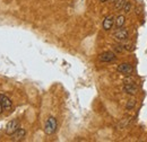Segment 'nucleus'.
<instances>
[{
    "mask_svg": "<svg viewBox=\"0 0 147 142\" xmlns=\"http://www.w3.org/2000/svg\"><path fill=\"white\" fill-rule=\"evenodd\" d=\"M98 60L101 62H112L115 60V54L113 53L112 51H107L103 52L98 55Z\"/></svg>",
    "mask_w": 147,
    "mask_h": 142,
    "instance_id": "nucleus-4",
    "label": "nucleus"
},
{
    "mask_svg": "<svg viewBox=\"0 0 147 142\" xmlns=\"http://www.w3.org/2000/svg\"><path fill=\"white\" fill-rule=\"evenodd\" d=\"M125 2H126V0H115V5H114V7H115V9L117 10H119V9H121L122 7H123V5H125Z\"/></svg>",
    "mask_w": 147,
    "mask_h": 142,
    "instance_id": "nucleus-11",
    "label": "nucleus"
},
{
    "mask_svg": "<svg viewBox=\"0 0 147 142\" xmlns=\"http://www.w3.org/2000/svg\"><path fill=\"white\" fill-rule=\"evenodd\" d=\"M57 127H58L57 120H55L53 116H50L47 120L45 124H44V132H45V134L51 135V134H53L55 131H57Z\"/></svg>",
    "mask_w": 147,
    "mask_h": 142,
    "instance_id": "nucleus-1",
    "label": "nucleus"
},
{
    "mask_svg": "<svg viewBox=\"0 0 147 142\" xmlns=\"http://www.w3.org/2000/svg\"><path fill=\"white\" fill-rule=\"evenodd\" d=\"M132 66L130 63H121L118 66V71L122 74H126V76H130L132 73Z\"/></svg>",
    "mask_w": 147,
    "mask_h": 142,
    "instance_id": "nucleus-6",
    "label": "nucleus"
},
{
    "mask_svg": "<svg viewBox=\"0 0 147 142\" xmlns=\"http://www.w3.org/2000/svg\"><path fill=\"white\" fill-rule=\"evenodd\" d=\"M135 105H136V100H135V99H134V100L131 99V100H129L128 105H127V108H128V109H131L132 107H135Z\"/></svg>",
    "mask_w": 147,
    "mask_h": 142,
    "instance_id": "nucleus-13",
    "label": "nucleus"
},
{
    "mask_svg": "<svg viewBox=\"0 0 147 142\" xmlns=\"http://www.w3.org/2000/svg\"><path fill=\"white\" fill-rule=\"evenodd\" d=\"M125 23H126V17H125V15H119L118 17L115 18V20H114V24H115V26H117L118 28L122 27V26L125 25Z\"/></svg>",
    "mask_w": 147,
    "mask_h": 142,
    "instance_id": "nucleus-10",
    "label": "nucleus"
},
{
    "mask_svg": "<svg viewBox=\"0 0 147 142\" xmlns=\"http://www.w3.org/2000/svg\"><path fill=\"white\" fill-rule=\"evenodd\" d=\"M114 37L120 40V41H126L128 40L129 37V32L127 28H123V27H120L118 28V31L114 33Z\"/></svg>",
    "mask_w": 147,
    "mask_h": 142,
    "instance_id": "nucleus-5",
    "label": "nucleus"
},
{
    "mask_svg": "<svg viewBox=\"0 0 147 142\" xmlns=\"http://www.w3.org/2000/svg\"><path fill=\"white\" fill-rule=\"evenodd\" d=\"M123 90H125L127 94L134 95V94H136V92H137V87H136L135 85H132V84H127V85H125Z\"/></svg>",
    "mask_w": 147,
    "mask_h": 142,
    "instance_id": "nucleus-9",
    "label": "nucleus"
},
{
    "mask_svg": "<svg viewBox=\"0 0 147 142\" xmlns=\"http://www.w3.org/2000/svg\"><path fill=\"white\" fill-rule=\"evenodd\" d=\"M2 111H3V107H2V105H1V103H0V114L2 113Z\"/></svg>",
    "mask_w": 147,
    "mask_h": 142,
    "instance_id": "nucleus-14",
    "label": "nucleus"
},
{
    "mask_svg": "<svg viewBox=\"0 0 147 142\" xmlns=\"http://www.w3.org/2000/svg\"><path fill=\"white\" fill-rule=\"evenodd\" d=\"M122 9H123V11L127 14L130 11V9H131V2H129V1H126L125 2V5H123V7H122Z\"/></svg>",
    "mask_w": 147,
    "mask_h": 142,
    "instance_id": "nucleus-12",
    "label": "nucleus"
},
{
    "mask_svg": "<svg viewBox=\"0 0 147 142\" xmlns=\"http://www.w3.org/2000/svg\"><path fill=\"white\" fill-rule=\"evenodd\" d=\"M19 129V122L18 120H13L10 122H8L6 125V129H5V132L7 135H13L17 130Z\"/></svg>",
    "mask_w": 147,
    "mask_h": 142,
    "instance_id": "nucleus-2",
    "label": "nucleus"
},
{
    "mask_svg": "<svg viewBox=\"0 0 147 142\" xmlns=\"http://www.w3.org/2000/svg\"><path fill=\"white\" fill-rule=\"evenodd\" d=\"M25 135H26L25 129H20V127H19L18 130H17L11 137H13V140H14V141H20V140H23V139L25 138Z\"/></svg>",
    "mask_w": 147,
    "mask_h": 142,
    "instance_id": "nucleus-8",
    "label": "nucleus"
},
{
    "mask_svg": "<svg viewBox=\"0 0 147 142\" xmlns=\"http://www.w3.org/2000/svg\"><path fill=\"white\" fill-rule=\"evenodd\" d=\"M111 1H112V2H115V0H111Z\"/></svg>",
    "mask_w": 147,
    "mask_h": 142,
    "instance_id": "nucleus-16",
    "label": "nucleus"
},
{
    "mask_svg": "<svg viewBox=\"0 0 147 142\" xmlns=\"http://www.w3.org/2000/svg\"><path fill=\"white\" fill-rule=\"evenodd\" d=\"M0 103L3 107V109H6V111H11L13 109V102L5 94H0Z\"/></svg>",
    "mask_w": 147,
    "mask_h": 142,
    "instance_id": "nucleus-3",
    "label": "nucleus"
},
{
    "mask_svg": "<svg viewBox=\"0 0 147 142\" xmlns=\"http://www.w3.org/2000/svg\"><path fill=\"white\" fill-rule=\"evenodd\" d=\"M113 25H114V17L112 15L104 18V20H103V29L104 31H110L113 27Z\"/></svg>",
    "mask_w": 147,
    "mask_h": 142,
    "instance_id": "nucleus-7",
    "label": "nucleus"
},
{
    "mask_svg": "<svg viewBox=\"0 0 147 142\" xmlns=\"http://www.w3.org/2000/svg\"><path fill=\"white\" fill-rule=\"evenodd\" d=\"M100 1H101V2H107L108 0H100Z\"/></svg>",
    "mask_w": 147,
    "mask_h": 142,
    "instance_id": "nucleus-15",
    "label": "nucleus"
}]
</instances>
